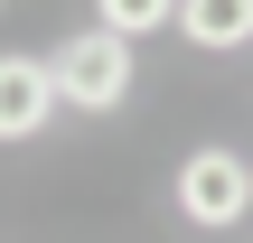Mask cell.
Returning <instances> with one entry per match:
<instances>
[{
    "label": "cell",
    "mask_w": 253,
    "mask_h": 243,
    "mask_svg": "<svg viewBox=\"0 0 253 243\" xmlns=\"http://www.w3.org/2000/svg\"><path fill=\"white\" fill-rule=\"evenodd\" d=\"M47 75H56V103L66 112H122L131 84H141V47L113 37V28H75L47 47Z\"/></svg>",
    "instance_id": "obj_1"
},
{
    "label": "cell",
    "mask_w": 253,
    "mask_h": 243,
    "mask_svg": "<svg viewBox=\"0 0 253 243\" xmlns=\"http://www.w3.org/2000/svg\"><path fill=\"white\" fill-rule=\"evenodd\" d=\"M169 197H178V215H188L197 234H225V225H244V215H253V159H235V150L207 140V150L178 159Z\"/></svg>",
    "instance_id": "obj_2"
},
{
    "label": "cell",
    "mask_w": 253,
    "mask_h": 243,
    "mask_svg": "<svg viewBox=\"0 0 253 243\" xmlns=\"http://www.w3.org/2000/svg\"><path fill=\"white\" fill-rule=\"evenodd\" d=\"M56 112H66V103H56L47 56H0V140H38Z\"/></svg>",
    "instance_id": "obj_3"
},
{
    "label": "cell",
    "mask_w": 253,
    "mask_h": 243,
    "mask_svg": "<svg viewBox=\"0 0 253 243\" xmlns=\"http://www.w3.org/2000/svg\"><path fill=\"white\" fill-rule=\"evenodd\" d=\"M178 37L207 56H235L253 47V0H178Z\"/></svg>",
    "instance_id": "obj_4"
},
{
    "label": "cell",
    "mask_w": 253,
    "mask_h": 243,
    "mask_svg": "<svg viewBox=\"0 0 253 243\" xmlns=\"http://www.w3.org/2000/svg\"><path fill=\"white\" fill-rule=\"evenodd\" d=\"M94 28H113V37H160V28H178V0H94Z\"/></svg>",
    "instance_id": "obj_5"
}]
</instances>
